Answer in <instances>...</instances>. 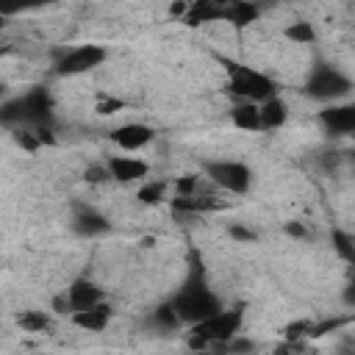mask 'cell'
Returning <instances> with one entry per match:
<instances>
[{"label":"cell","instance_id":"cell-1","mask_svg":"<svg viewBox=\"0 0 355 355\" xmlns=\"http://www.w3.org/2000/svg\"><path fill=\"white\" fill-rule=\"evenodd\" d=\"M241 322H244V313L239 308H230V311H216L200 322L191 324V336H189V347L191 349H205V347H214V349H227V341H233L241 330Z\"/></svg>","mask_w":355,"mask_h":355},{"label":"cell","instance_id":"cell-2","mask_svg":"<svg viewBox=\"0 0 355 355\" xmlns=\"http://www.w3.org/2000/svg\"><path fill=\"white\" fill-rule=\"evenodd\" d=\"M172 305H175L178 316H180L183 322H189V324H194V322H200V319H205V316H211V313H216V311L222 308L219 300H216V294H214L211 288H205V283H202L200 277H191V280L175 294Z\"/></svg>","mask_w":355,"mask_h":355},{"label":"cell","instance_id":"cell-3","mask_svg":"<svg viewBox=\"0 0 355 355\" xmlns=\"http://www.w3.org/2000/svg\"><path fill=\"white\" fill-rule=\"evenodd\" d=\"M230 80H227V89L230 94H236L239 100H250V103H263L269 97L277 94L275 89V80L266 78L263 72H255L250 67H241V64H230Z\"/></svg>","mask_w":355,"mask_h":355},{"label":"cell","instance_id":"cell-4","mask_svg":"<svg viewBox=\"0 0 355 355\" xmlns=\"http://www.w3.org/2000/svg\"><path fill=\"white\" fill-rule=\"evenodd\" d=\"M205 175L214 180L216 189L230 191V194H244L252 180L250 166L241 161H211L205 164Z\"/></svg>","mask_w":355,"mask_h":355},{"label":"cell","instance_id":"cell-5","mask_svg":"<svg viewBox=\"0 0 355 355\" xmlns=\"http://www.w3.org/2000/svg\"><path fill=\"white\" fill-rule=\"evenodd\" d=\"M53 111V100L44 89H31L28 94H22L19 100L6 105V119H22V122H33V125H44L50 119Z\"/></svg>","mask_w":355,"mask_h":355},{"label":"cell","instance_id":"cell-6","mask_svg":"<svg viewBox=\"0 0 355 355\" xmlns=\"http://www.w3.org/2000/svg\"><path fill=\"white\" fill-rule=\"evenodd\" d=\"M105 58H108V50H105L103 44H78V47L67 50V53L58 58L55 72H58V75H67V78H69V75H83V72L100 67Z\"/></svg>","mask_w":355,"mask_h":355},{"label":"cell","instance_id":"cell-7","mask_svg":"<svg viewBox=\"0 0 355 355\" xmlns=\"http://www.w3.org/2000/svg\"><path fill=\"white\" fill-rule=\"evenodd\" d=\"M349 89H352V80L330 67H319L308 78V94L313 100H336V97H344Z\"/></svg>","mask_w":355,"mask_h":355},{"label":"cell","instance_id":"cell-8","mask_svg":"<svg viewBox=\"0 0 355 355\" xmlns=\"http://www.w3.org/2000/svg\"><path fill=\"white\" fill-rule=\"evenodd\" d=\"M153 136H155L153 128L144 125V122H128V125H122V128H116V130L111 133L114 144H116L119 150H125V153H136V150L147 147V144L153 141Z\"/></svg>","mask_w":355,"mask_h":355},{"label":"cell","instance_id":"cell-9","mask_svg":"<svg viewBox=\"0 0 355 355\" xmlns=\"http://www.w3.org/2000/svg\"><path fill=\"white\" fill-rule=\"evenodd\" d=\"M108 172L119 183H133V180L147 178L150 164L141 158H133V155H114V158H108Z\"/></svg>","mask_w":355,"mask_h":355},{"label":"cell","instance_id":"cell-10","mask_svg":"<svg viewBox=\"0 0 355 355\" xmlns=\"http://www.w3.org/2000/svg\"><path fill=\"white\" fill-rule=\"evenodd\" d=\"M72 316V324L80 327V330H89V333H103L111 322V305L108 302H97L92 308H83V311H75L69 313Z\"/></svg>","mask_w":355,"mask_h":355},{"label":"cell","instance_id":"cell-11","mask_svg":"<svg viewBox=\"0 0 355 355\" xmlns=\"http://www.w3.org/2000/svg\"><path fill=\"white\" fill-rule=\"evenodd\" d=\"M67 297H69L72 313H75V311H83V308H92V305H97V302H103V291H100L92 280H86V277H78V280L69 286Z\"/></svg>","mask_w":355,"mask_h":355},{"label":"cell","instance_id":"cell-12","mask_svg":"<svg viewBox=\"0 0 355 355\" xmlns=\"http://www.w3.org/2000/svg\"><path fill=\"white\" fill-rule=\"evenodd\" d=\"M322 125L330 133H355V103L352 105H336L322 111Z\"/></svg>","mask_w":355,"mask_h":355},{"label":"cell","instance_id":"cell-13","mask_svg":"<svg viewBox=\"0 0 355 355\" xmlns=\"http://www.w3.org/2000/svg\"><path fill=\"white\" fill-rule=\"evenodd\" d=\"M227 3H230V0H227ZM219 19H225V6L191 0V6H189V11H186V17H183L180 22H183V25H189V28H200V25H205V22H219Z\"/></svg>","mask_w":355,"mask_h":355},{"label":"cell","instance_id":"cell-14","mask_svg":"<svg viewBox=\"0 0 355 355\" xmlns=\"http://www.w3.org/2000/svg\"><path fill=\"white\" fill-rule=\"evenodd\" d=\"M258 17H261V6L255 0H230L225 6V22H230L236 28L252 25Z\"/></svg>","mask_w":355,"mask_h":355},{"label":"cell","instance_id":"cell-15","mask_svg":"<svg viewBox=\"0 0 355 355\" xmlns=\"http://www.w3.org/2000/svg\"><path fill=\"white\" fill-rule=\"evenodd\" d=\"M258 111H261V130H275L288 116V111H286V105H283V100L277 94L263 100V103H258Z\"/></svg>","mask_w":355,"mask_h":355},{"label":"cell","instance_id":"cell-16","mask_svg":"<svg viewBox=\"0 0 355 355\" xmlns=\"http://www.w3.org/2000/svg\"><path fill=\"white\" fill-rule=\"evenodd\" d=\"M230 119L239 130H261V111H258V103H250V100H241L233 111H230Z\"/></svg>","mask_w":355,"mask_h":355},{"label":"cell","instance_id":"cell-17","mask_svg":"<svg viewBox=\"0 0 355 355\" xmlns=\"http://www.w3.org/2000/svg\"><path fill=\"white\" fill-rule=\"evenodd\" d=\"M75 230H78L80 236H97V233H105V230H108V222H105L97 211L80 208V211L75 214Z\"/></svg>","mask_w":355,"mask_h":355},{"label":"cell","instance_id":"cell-18","mask_svg":"<svg viewBox=\"0 0 355 355\" xmlns=\"http://www.w3.org/2000/svg\"><path fill=\"white\" fill-rule=\"evenodd\" d=\"M17 322H19V327L25 333H44V330H50V316L44 311H25V313H19Z\"/></svg>","mask_w":355,"mask_h":355},{"label":"cell","instance_id":"cell-19","mask_svg":"<svg viewBox=\"0 0 355 355\" xmlns=\"http://www.w3.org/2000/svg\"><path fill=\"white\" fill-rule=\"evenodd\" d=\"M53 0H0V14L3 17H14V14H22V11H33V8H42V6H50Z\"/></svg>","mask_w":355,"mask_h":355},{"label":"cell","instance_id":"cell-20","mask_svg":"<svg viewBox=\"0 0 355 355\" xmlns=\"http://www.w3.org/2000/svg\"><path fill=\"white\" fill-rule=\"evenodd\" d=\"M286 39L294 42V44H311L316 39V31H313L311 22H291L286 28Z\"/></svg>","mask_w":355,"mask_h":355},{"label":"cell","instance_id":"cell-21","mask_svg":"<svg viewBox=\"0 0 355 355\" xmlns=\"http://www.w3.org/2000/svg\"><path fill=\"white\" fill-rule=\"evenodd\" d=\"M164 189H166L164 180H147V183L136 191V200H141L144 205H158V202L164 200Z\"/></svg>","mask_w":355,"mask_h":355},{"label":"cell","instance_id":"cell-22","mask_svg":"<svg viewBox=\"0 0 355 355\" xmlns=\"http://www.w3.org/2000/svg\"><path fill=\"white\" fill-rule=\"evenodd\" d=\"M153 322L158 324V327H164V330H175L183 319L178 316V311H175V305L172 302H166V305H158L155 308V313H153Z\"/></svg>","mask_w":355,"mask_h":355},{"label":"cell","instance_id":"cell-23","mask_svg":"<svg viewBox=\"0 0 355 355\" xmlns=\"http://www.w3.org/2000/svg\"><path fill=\"white\" fill-rule=\"evenodd\" d=\"M11 136H14V141H17L25 153H36V150L42 147V139L36 136V130H22V128H19V130H14Z\"/></svg>","mask_w":355,"mask_h":355},{"label":"cell","instance_id":"cell-24","mask_svg":"<svg viewBox=\"0 0 355 355\" xmlns=\"http://www.w3.org/2000/svg\"><path fill=\"white\" fill-rule=\"evenodd\" d=\"M125 100H119V97H103L97 105H94V111L100 114V116H111V114H119V111H125Z\"/></svg>","mask_w":355,"mask_h":355},{"label":"cell","instance_id":"cell-25","mask_svg":"<svg viewBox=\"0 0 355 355\" xmlns=\"http://www.w3.org/2000/svg\"><path fill=\"white\" fill-rule=\"evenodd\" d=\"M313 333V322L302 319V322H291L286 327V338H302V336H311Z\"/></svg>","mask_w":355,"mask_h":355},{"label":"cell","instance_id":"cell-26","mask_svg":"<svg viewBox=\"0 0 355 355\" xmlns=\"http://www.w3.org/2000/svg\"><path fill=\"white\" fill-rule=\"evenodd\" d=\"M83 178H86V183H103V180H108V178H111L108 164H105V166H89V169L83 172Z\"/></svg>","mask_w":355,"mask_h":355},{"label":"cell","instance_id":"cell-27","mask_svg":"<svg viewBox=\"0 0 355 355\" xmlns=\"http://www.w3.org/2000/svg\"><path fill=\"white\" fill-rule=\"evenodd\" d=\"M227 233H230V239H236V241H255V233H252L250 227H241V225H230Z\"/></svg>","mask_w":355,"mask_h":355},{"label":"cell","instance_id":"cell-28","mask_svg":"<svg viewBox=\"0 0 355 355\" xmlns=\"http://www.w3.org/2000/svg\"><path fill=\"white\" fill-rule=\"evenodd\" d=\"M189 6H191V3H186V0H172L169 14H172V17H178V19H183V17H186V11H189Z\"/></svg>","mask_w":355,"mask_h":355},{"label":"cell","instance_id":"cell-29","mask_svg":"<svg viewBox=\"0 0 355 355\" xmlns=\"http://www.w3.org/2000/svg\"><path fill=\"white\" fill-rule=\"evenodd\" d=\"M344 302H347L349 308H355V283L347 286V291H344Z\"/></svg>","mask_w":355,"mask_h":355},{"label":"cell","instance_id":"cell-30","mask_svg":"<svg viewBox=\"0 0 355 355\" xmlns=\"http://www.w3.org/2000/svg\"><path fill=\"white\" fill-rule=\"evenodd\" d=\"M286 233H291V236H305V227L297 225V222H288V225H286Z\"/></svg>","mask_w":355,"mask_h":355}]
</instances>
